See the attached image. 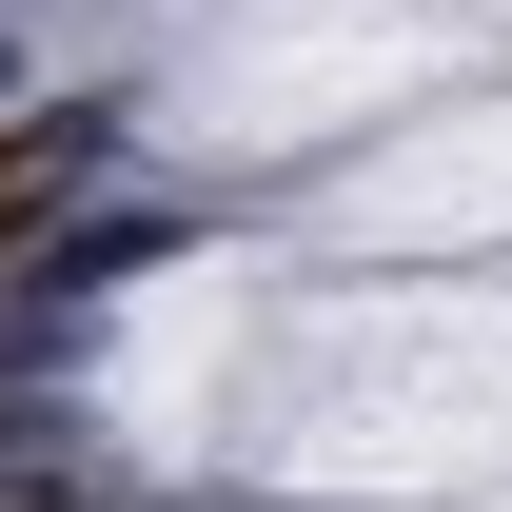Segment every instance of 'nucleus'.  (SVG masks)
Here are the masks:
<instances>
[{
	"mask_svg": "<svg viewBox=\"0 0 512 512\" xmlns=\"http://www.w3.org/2000/svg\"><path fill=\"white\" fill-rule=\"evenodd\" d=\"M99 158H119V99H20V119H0V276H20V237H40Z\"/></svg>",
	"mask_w": 512,
	"mask_h": 512,
	"instance_id": "nucleus-1",
	"label": "nucleus"
},
{
	"mask_svg": "<svg viewBox=\"0 0 512 512\" xmlns=\"http://www.w3.org/2000/svg\"><path fill=\"white\" fill-rule=\"evenodd\" d=\"M0 453H60V394L40 375H0Z\"/></svg>",
	"mask_w": 512,
	"mask_h": 512,
	"instance_id": "nucleus-2",
	"label": "nucleus"
},
{
	"mask_svg": "<svg viewBox=\"0 0 512 512\" xmlns=\"http://www.w3.org/2000/svg\"><path fill=\"white\" fill-rule=\"evenodd\" d=\"M0 512H79V473L60 453H0Z\"/></svg>",
	"mask_w": 512,
	"mask_h": 512,
	"instance_id": "nucleus-3",
	"label": "nucleus"
}]
</instances>
